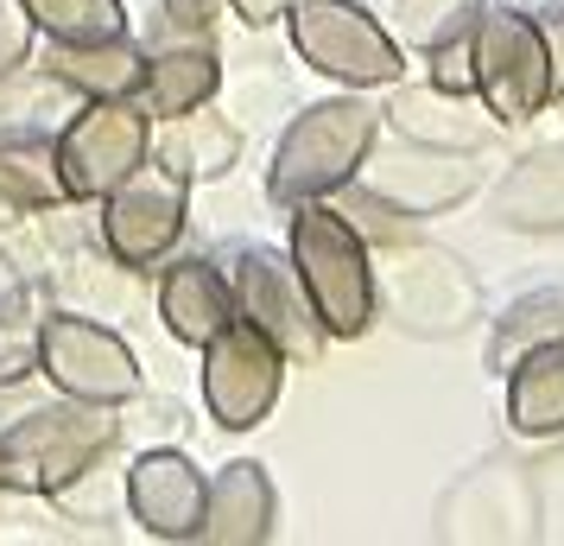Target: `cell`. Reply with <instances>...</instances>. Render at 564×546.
<instances>
[{
  "label": "cell",
  "mask_w": 564,
  "mask_h": 546,
  "mask_svg": "<svg viewBox=\"0 0 564 546\" xmlns=\"http://www.w3.org/2000/svg\"><path fill=\"white\" fill-rule=\"evenodd\" d=\"M32 7L26 0H0V77H13L20 64H32Z\"/></svg>",
  "instance_id": "31"
},
{
  "label": "cell",
  "mask_w": 564,
  "mask_h": 546,
  "mask_svg": "<svg viewBox=\"0 0 564 546\" xmlns=\"http://www.w3.org/2000/svg\"><path fill=\"white\" fill-rule=\"evenodd\" d=\"M476 13H482V0H393V39H400V52L406 45L432 52V45L476 26Z\"/></svg>",
  "instance_id": "26"
},
{
  "label": "cell",
  "mask_w": 564,
  "mask_h": 546,
  "mask_svg": "<svg viewBox=\"0 0 564 546\" xmlns=\"http://www.w3.org/2000/svg\"><path fill=\"white\" fill-rule=\"evenodd\" d=\"M223 274H229V292H235V318L260 324L267 338L285 350V363H311L324 350V324L311 312L305 287L292 274V255H273L267 242H229L223 248Z\"/></svg>",
  "instance_id": "7"
},
{
  "label": "cell",
  "mask_w": 564,
  "mask_h": 546,
  "mask_svg": "<svg viewBox=\"0 0 564 546\" xmlns=\"http://www.w3.org/2000/svg\"><path fill=\"white\" fill-rule=\"evenodd\" d=\"M552 338H564V280H545V287L508 299V312L495 318V338H488V368H508L520 350Z\"/></svg>",
  "instance_id": "23"
},
{
  "label": "cell",
  "mask_w": 564,
  "mask_h": 546,
  "mask_svg": "<svg viewBox=\"0 0 564 546\" xmlns=\"http://www.w3.org/2000/svg\"><path fill=\"white\" fill-rule=\"evenodd\" d=\"M26 7L45 39H115V32H128L121 0H26Z\"/></svg>",
  "instance_id": "27"
},
{
  "label": "cell",
  "mask_w": 564,
  "mask_h": 546,
  "mask_svg": "<svg viewBox=\"0 0 564 546\" xmlns=\"http://www.w3.org/2000/svg\"><path fill=\"white\" fill-rule=\"evenodd\" d=\"M45 71L83 103H121V96H140L147 52L128 32H115V39H52L45 45Z\"/></svg>",
  "instance_id": "14"
},
{
  "label": "cell",
  "mask_w": 564,
  "mask_h": 546,
  "mask_svg": "<svg viewBox=\"0 0 564 546\" xmlns=\"http://www.w3.org/2000/svg\"><path fill=\"white\" fill-rule=\"evenodd\" d=\"M184 204H191V184L178 172H165L159 159H147L140 172L115 184L102 197V248L115 267L147 274L178 248L184 235Z\"/></svg>",
  "instance_id": "10"
},
{
  "label": "cell",
  "mask_w": 564,
  "mask_h": 546,
  "mask_svg": "<svg viewBox=\"0 0 564 546\" xmlns=\"http://www.w3.org/2000/svg\"><path fill=\"white\" fill-rule=\"evenodd\" d=\"M501 223H513V229H564V147H539L508 172Z\"/></svg>",
  "instance_id": "22"
},
{
  "label": "cell",
  "mask_w": 564,
  "mask_h": 546,
  "mask_svg": "<svg viewBox=\"0 0 564 546\" xmlns=\"http://www.w3.org/2000/svg\"><path fill=\"white\" fill-rule=\"evenodd\" d=\"M26 375H39V318L0 312V388H20Z\"/></svg>",
  "instance_id": "28"
},
{
  "label": "cell",
  "mask_w": 564,
  "mask_h": 546,
  "mask_svg": "<svg viewBox=\"0 0 564 546\" xmlns=\"http://www.w3.org/2000/svg\"><path fill=\"white\" fill-rule=\"evenodd\" d=\"M229 7L248 20V26H280L285 13H292V0H229Z\"/></svg>",
  "instance_id": "33"
},
{
  "label": "cell",
  "mask_w": 564,
  "mask_h": 546,
  "mask_svg": "<svg viewBox=\"0 0 564 546\" xmlns=\"http://www.w3.org/2000/svg\"><path fill=\"white\" fill-rule=\"evenodd\" d=\"M368 191L387 197V204L400 210V216H432V210L457 204L476 191V165L463 153H437L425 147L419 159H387V165H368Z\"/></svg>",
  "instance_id": "17"
},
{
  "label": "cell",
  "mask_w": 564,
  "mask_h": 546,
  "mask_svg": "<svg viewBox=\"0 0 564 546\" xmlns=\"http://www.w3.org/2000/svg\"><path fill=\"white\" fill-rule=\"evenodd\" d=\"M159 318L178 343H197L204 350L223 324L235 318V292H229V274L223 260L209 255H184L159 274Z\"/></svg>",
  "instance_id": "16"
},
{
  "label": "cell",
  "mask_w": 564,
  "mask_h": 546,
  "mask_svg": "<svg viewBox=\"0 0 564 546\" xmlns=\"http://www.w3.org/2000/svg\"><path fill=\"white\" fill-rule=\"evenodd\" d=\"M64 83L52 71H39L32 77L26 64L13 71V77H0V133H52V121L64 115Z\"/></svg>",
  "instance_id": "24"
},
{
  "label": "cell",
  "mask_w": 564,
  "mask_h": 546,
  "mask_svg": "<svg viewBox=\"0 0 564 546\" xmlns=\"http://www.w3.org/2000/svg\"><path fill=\"white\" fill-rule=\"evenodd\" d=\"M64 172H57L52 133H0V210L32 216V210H64Z\"/></svg>",
  "instance_id": "21"
},
{
  "label": "cell",
  "mask_w": 564,
  "mask_h": 546,
  "mask_svg": "<svg viewBox=\"0 0 564 546\" xmlns=\"http://www.w3.org/2000/svg\"><path fill=\"white\" fill-rule=\"evenodd\" d=\"M292 274L305 287L311 312L324 324V338H361L375 324V255H368V235L343 216L336 204L311 197V204L292 210Z\"/></svg>",
  "instance_id": "1"
},
{
  "label": "cell",
  "mask_w": 564,
  "mask_h": 546,
  "mask_svg": "<svg viewBox=\"0 0 564 546\" xmlns=\"http://www.w3.org/2000/svg\"><path fill=\"white\" fill-rule=\"evenodd\" d=\"M533 20L545 32V52H552V96H564V7H545Z\"/></svg>",
  "instance_id": "32"
},
{
  "label": "cell",
  "mask_w": 564,
  "mask_h": 546,
  "mask_svg": "<svg viewBox=\"0 0 564 546\" xmlns=\"http://www.w3.org/2000/svg\"><path fill=\"white\" fill-rule=\"evenodd\" d=\"M204 495H209V477L172 445L165 451L153 445V451H140L128 464V515L153 540H197Z\"/></svg>",
  "instance_id": "12"
},
{
  "label": "cell",
  "mask_w": 564,
  "mask_h": 546,
  "mask_svg": "<svg viewBox=\"0 0 564 546\" xmlns=\"http://www.w3.org/2000/svg\"><path fill=\"white\" fill-rule=\"evenodd\" d=\"M375 140H381V108L361 103V89L311 103L305 115H292V128L273 147L267 197L280 210H299L311 197H336L343 184H356L361 159L375 153Z\"/></svg>",
  "instance_id": "2"
},
{
  "label": "cell",
  "mask_w": 564,
  "mask_h": 546,
  "mask_svg": "<svg viewBox=\"0 0 564 546\" xmlns=\"http://www.w3.org/2000/svg\"><path fill=\"white\" fill-rule=\"evenodd\" d=\"M0 312H26V280L13 274V260H0Z\"/></svg>",
  "instance_id": "34"
},
{
  "label": "cell",
  "mask_w": 564,
  "mask_h": 546,
  "mask_svg": "<svg viewBox=\"0 0 564 546\" xmlns=\"http://www.w3.org/2000/svg\"><path fill=\"white\" fill-rule=\"evenodd\" d=\"M520 7H527V13H545V7H564V0H520Z\"/></svg>",
  "instance_id": "35"
},
{
  "label": "cell",
  "mask_w": 564,
  "mask_h": 546,
  "mask_svg": "<svg viewBox=\"0 0 564 546\" xmlns=\"http://www.w3.org/2000/svg\"><path fill=\"white\" fill-rule=\"evenodd\" d=\"M381 121H393L412 147H437V153H476V147H488V133H495L488 121L469 115V96H451V89H437V83L400 89V96L381 108Z\"/></svg>",
  "instance_id": "20"
},
{
  "label": "cell",
  "mask_w": 564,
  "mask_h": 546,
  "mask_svg": "<svg viewBox=\"0 0 564 546\" xmlns=\"http://www.w3.org/2000/svg\"><path fill=\"white\" fill-rule=\"evenodd\" d=\"M108 445H121V419L102 400L57 394L52 407H20V419L0 426V490L52 495L89 458H102Z\"/></svg>",
  "instance_id": "3"
},
{
  "label": "cell",
  "mask_w": 564,
  "mask_h": 546,
  "mask_svg": "<svg viewBox=\"0 0 564 546\" xmlns=\"http://www.w3.org/2000/svg\"><path fill=\"white\" fill-rule=\"evenodd\" d=\"M39 375L70 400H102V407H128L140 400V363L133 350L108 324L77 312H52L39 324Z\"/></svg>",
  "instance_id": "9"
},
{
  "label": "cell",
  "mask_w": 564,
  "mask_h": 546,
  "mask_svg": "<svg viewBox=\"0 0 564 546\" xmlns=\"http://www.w3.org/2000/svg\"><path fill=\"white\" fill-rule=\"evenodd\" d=\"M469 57H476V96L495 121H533L552 103V52L545 32L527 7H482L469 26Z\"/></svg>",
  "instance_id": "4"
},
{
  "label": "cell",
  "mask_w": 564,
  "mask_h": 546,
  "mask_svg": "<svg viewBox=\"0 0 564 546\" xmlns=\"http://www.w3.org/2000/svg\"><path fill=\"white\" fill-rule=\"evenodd\" d=\"M393 248H400V260L387 267L393 318H400L406 331H419V338H451V331H463V324L476 318V306H482L469 267H463L451 248H432V242H412L406 248V235H400Z\"/></svg>",
  "instance_id": "11"
},
{
  "label": "cell",
  "mask_w": 564,
  "mask_h": 546,
  "mask_svg": "<svg viewBox=\"0 0 564 546\" xmlns=\"http://www.w3.org/2000/svg\"><path fill=\"white\" fill-rule=\"evenodd\" d=\"M432 83L437 89H451V96H476V57H469V32H457V39H444V45H432Z\"/></svg>",
  "instance_id": "30"
},
{
  "label": "cell",
  "mask_w": 564,
  "mask_h": 546,
  "mask_svg": "<svg viewBox=\"0 0 564 546\" xmlns=\"http://www.w3.org/2000/svg\"><path fill=\"white\" fill-rule=\"evenodd\" d=\"M52 502L70 521H115V508L128 502V470H115V445H108L102 458H89L77 477H64L52 490Z\"/></svg>",
  "instance_id": "25"
},
{
  "label": "cell",
  "mask_w": 564,
  "mask_h": 546,
  "mask_svg": "<svg viewBox=\"0 0 564 546\" xmlns=\"http://www.w3.org/2000/svg\"><path fill=\"white\" fill-rule=\"evenodd\" d=\"M216 13H223V0H159L153 39H209Z\"/></svg>",
  "instance_id": "29"
},
{
  "label": "cell",
  "mask_w": 564,
  "mask_h": 546,
  "mask_svg": "<svg viewBox=\"0 0 564 546\" xmlns=\"http://www.w3.org/2000/svg\"><path fill=\"white\" fill-rule=\"evenodd\" d=\"M153 159L165 172H178L184 184L223 179L241 159V128H229L223 115H204V108H184V115H165L153 128Z\"/></svg>",
  "instance_id": "19"
},
{
  "label": "cell",
  "mask_w": 564,
  "mask_h": 546,
  "mask_svg": "<svg viewBox=\"0 0 564 546\" xmlns=\"http://www.w3.org/2000/svg\"><path fill=\"white\" fill-rule=\"evenodd\" d=\"M216 89H223L216 39H153L147 45V83H140L133 103L153 121H165V115H184V108H209Z\"/></svg>",
  "instance_id": "15"
},
{
  "label": "cell",
  "mask_w": 564,
  "mask_h": 546,
  "mask_svg": "<svg viewBox=\"0 0 564 546\" xmlns=\"http://www.w3.org/2000/svg\"><path fill=\"white\" fill-rule=\"evenodd\" d=\"M285 388V350L260 324L229 318L204 343V407L223 432H254L260 419L280 407Z\"/></svg>",
  "instance_id": "8"
},
{
  "label": "cell",
  "mask_w": 564,
  "mask_h": 546,
  "mask_svg": "<svg viewBox=\"0 0 564 546\" xmlns=\"http://www.w3.org/2000/svg\"><path fill=\"white\" fill-rule=\"evenodd\" d=\"M153 159V115L121 96V103H83L57 128V172L70 204H102L115 184Z\"/></svg>",
  "instance_id": "6"
},
{
  "label": "cell",
  "mask_w": 564,
  "mask_h": 546,
  "mask_svg": "<svg viewBox=\"0 0 564 546\" xmlns=\"http://www.w3.org/2000/svg\"><path fill=\"white\" fill-rule=\"evenodd\" d=\"M508 426L520 439H558L564 432V338L520 350L508 368Z\"/></svg>",
  "instance_id": "18"
},
{
  "label": "cell",
  "mask_w": 564,
  "mask_h": 546,
  "mask_svg": "<svg viewBox=\"0 0 564 546\" xmlns=\"http://www.w3.org/2000/svg\"><path fill=\"white\" fill-rule=\"evenodd\" d=\"M273 521H280V495L273 477L254 458H235L216 470V483L204 495V521H197V540L209 546H260L273 540Z\"/></svg>",
  "instance_id": "13"
},
{
  "label": "cell",
  "mask_w": 564,
  "mask_h": 546,
  "mask_svg": "<svg viewBox=\"0 0 564 546\" xmlns=\"http://www.w3.org/2000/svg\"><path fill=\"white\" fill-rule=\"evenodd\" d=\"M285 20H292V45L311 71L349 83V89H387L406 71L400 39L375 13H361L356 0H292Z\"/></svg>",
  "instance_id": "5"
}]
</instances>
